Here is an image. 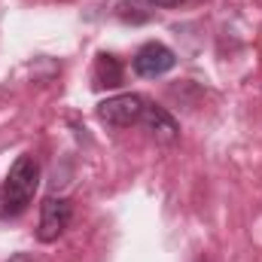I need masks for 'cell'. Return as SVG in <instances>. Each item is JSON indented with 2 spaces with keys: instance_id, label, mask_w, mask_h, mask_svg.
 <instances>
[{
  "instance_id": "cell-1",
  "label": "cell",
  "mask_w": 262,
  "mask_h": 262,
  "mask_svg": "<svg viewBox=\"0 0 262 262\" xmlns=\"http://www.w3.org/2000/svg\"><path fill=\"white\" fill-rule=\"evenodd\" d=\"M40 186V165L34 156H18L0 186V220H15L28 210Z\"/></svg>"
},
{
  "instance_id": "cell-2",
  "label": "cell",
  "mask_w": 262,
  "mask_h": 262,
  "mask_svg": "<svg viewBox=\"0 0 262 262\" xmlns=\"http://www.w3.org/2000/svg\"><path fill=\"white\" fill-rule=\"evenodd\" d=\"M143 110H146V101L134 92H125V95H116L98 104V119L110 128H128L143 119Z\"/></svg>"
},
{
  "instance_id": "cell-3",
  "label": "cell",
  "mask_w": 262,
  "mask_h": 262,
  "mask_svg": "<svg viewBox=\"0 0 262 262\" xmlns=\"http://www.w3.org/2000/svg\"><path fill=\"white\" fill-rule=\"evenodd\" d=\"M73 207L67 198H46L40 207V226H37V238L43 244H52L64 235V229L70 226Z\"/></svg>"
},
{
  "instance_id": "cell-4",
  "label": "cell",
  "mask_w": 262,
  "mask_h": 262,
  "mask_svg": "<svg viewBox=\"0 0 262 262\" xmlns=\"http://www.w3.org/2000/svg\"><path fill=\"white\" fill-rule=\"evenodd\" d=\"M177 64L174 52L162 43H143L134 55V73L137 76H146V79H156L162 73H168L171 67Z\"/></svg>"
},
{
  "instance_id": "cell-5",
  "label": "cell",
  "mask_w": 262,
  "mask_h": 262,
  "mask_svg": "<svg viewBox=\"0 0 262 262\" xmlns=\"http://www.w3.org/2000/svg\"><path fill=\"white\" fill-rule=\"evenodd\" d=\"M140 122L152 131V137H156V140H162V143H174V140L180 137V125L174 122V116H171L165 107L146 104V110H143V119H140Z\"/></svg>"
},
{
  "instance_id": "cell-6",
  "label": "cell",
  "mask_w": 262,
  "mask_h": 262,
  "mask_svg": "<svg viewBox=\"0 0 262 262\" xmlns=\"http://www.w3.org/2000/svg\"><path fill=\"white\" fill-rule=\"evenodd\" d=\"M92 85L95 89H119L122 85V64L116 55H107V52L98 55L95 70H92Z\"/></svg>"
},
{
  "instance_id": "cell-7",
  "label": "cell",
  "mask_w": 262,
  "mask_h": 262,
  "mask_svg": "<svg viewBox=\"0 0 262 262\" xmlns=\"http://www.w3.org/2000/svg\"><path fill=\"white\" fill-rule=\"evenodd\" d=\"M116 15H119L122 21H146V18H149V12L143 9L140 0H122L119 9H116Z\"/></svg>"
},
{
  "instance_id": "cell-8",
  "label": "cell",
  "mask_w": 262,
  "mask_h": 262,
  "mask_svg": "<svg viewBox=\"0 0 262 262\" xmlns=\"http://www.w3.org/2000/svg\"><path fill=\"white\" fill-rule=\"evenodd\" d=\"M152 6H177V3H183V0H149Z\"/></svg>"
},
{
  "instance_id": "cell-9",
  "label": "cell",
  "mask_w": 262,
  "mask_h": 262,
  "mask_svg": "<svg viewBox=\"0 0 262 262\" xmlns=\"http://www.w3.org/2000/svg\"><path fill=\"white\" fill-rule=\"evenodd\" d=\"M9 262H34V259H31V256H25V253H18V256H12Z\"/></svg>"
}]
</instances>
